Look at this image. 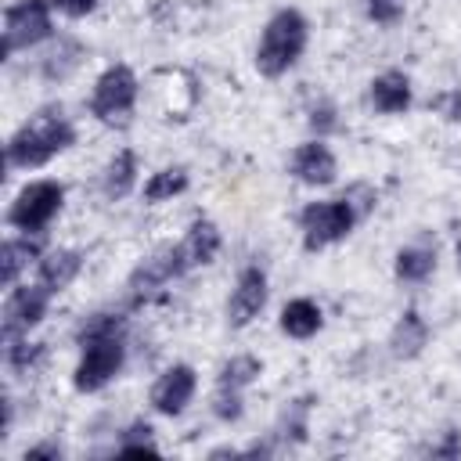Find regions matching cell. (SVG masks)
Wrapping results in <instances>:
<instances>
[{
  "instance_id": "cell-1",
  "label": "cell",
  "mask_w": 461,
  "mask_h": 461,
  "mask_svg": "<svg viewBox=\"0 0 461 461\" xmlns=\"http://www.w3.org/2000/svg\"><path fill=\"white\" fill-rule=\"evenodd\" d=\"M72 140H76V133H72V122L65 119L61 104H50V108H40L36 115H29L14 130V137L7 140V162L22 166V169H32V166L50 162Z\"/></svg>"
},
{
  "instance_id": "cell-2",
  "label": "cell",
  "mask_w": 461,
  "mask_h": 461,
  "mask_svg": "<svg viewBox=\"0 0 461 461\" xmlns=\"http://www.w3.org/2000/svg\"><path fill=\"white\" fill-rule=\"evenodd\" d=\"M303 47H306V18H303L299 11H292V7H285V11H277V14L267 22V29H263V36H259L256 68L274 79V76L288 72V68L299 61Z\"/></svg>"
},
{
  "instance_id": "cell-3",
  "label": "cell",
  "mask_w": 461,
  "mask_h": 461,
  "mask_svg": "<svg viewBox=\"0 0 461 461\" xmlns=\"http://www.w3.org/2000/svg\"><path fill=\"white\" fill-rule=\"evenodd\" d=\"M357 216H360V212H357V205H353L346 194L335 198V202H310V205L303 209V216H299L306 252H317V249H324V245H331V241H342V238L353 230Z\"/></svg>"
},
{
  "instance_id": "cell-4",
  "label": "cell",
  "mask_w": 461,
  "mask_h": 461,
  "mask_svg": "<svg viewBox=\"0 0 461 461\" xmlns=\"http://www.w3.org/2000/svg\"><path fill=\"white\" fill-rule=\"evenodd\" d=\"M61 202H65L61 184H54V180H36V184L22 187V194L11 202L7 223L18 227V230H25V234H40V230L58 216Z\"/></svg>"
},
{
  "instance_id": "cell-5",
  "label": "cell",
  "mask_w": 461,
  "mask_h": 461,
  "mask_svg": "<svg viewBox=\"0 0 461 461\" xmlns=\"http://www.w3.org/2000/svg\"><path fill=\"white\" fill-rule=\"evenodd\" d=\"M50 36V0H18L4 11V58Z\"/></svg>"
},
{
  "instance_id": "cell-6",
  "label": "cell",
  "mask_w": 461,
  "mask_h": 461,
  "mask_svg": "<svg viewBox=\"0 0 461 461\" xmlns=\"http://www.w3.org/2000/svg\"><path fill=\"white\" fill-rule=\"evenodd\" d=\"M122 357H126L122 335H101V339L83 342V360L76 367V389L79 393H94L104 382H112L119 375V367H122Z\"/></svg>"
},
{
  "instance_id": "cell-7",
  "label": "cell",
  "mask_w": 461,
  "mask_h": 461,
  "mask_svg": "<svg viewBox=\"0 0 461 461\" xmlns=\"http://www.w3.org/2000/svg\"><path fill=\"white\" fill-rule=\"evenodd\" d=\"M133 101H137V76L126 65H112V68L101 72V79L94 86L90 112L101 122H115L133 108Z\"/></svg>"
},
{
  "instance_id": "cell-8",
  "label": "cell",
  "mask_w": 461,
  "mask_h": 461,
  "mask_svg": "<svg viewBox=\"0 0 461 461\" xmlns=\"http://www.w3.org/2000/svg\"><path fill=\"white\" fill-rule=\"evenodd\" d=\"M50 295L54 292L43 288L40 281L36 285H25V288H14L7 295V303H4V346L14 342V339H22L32 324H40V317L47 313V299Z\"/></svg>"
},
{
  "instance_id": "cell-9",
  "label": "cell",
  "mask_w": 461,
  "mask_h": 461,
  "mask_svg": "<svg viewBox=\"0 0 461 461\" xmlns=\"http://www.w3.org/2000/svg\"><path fill=\"white\" fill-rule=\"evenodd\" d=\"M184 270H187V263H184V256H180V245H158V249L130 274V288H133L137 299H144L151 288H158V285L180 277Z\"/></svg>"
},
{
  "instance_id": "cell-10",
  "label": "cell",
  "mask_w": 461,
  "mask_h": 461,
  "mask_svg": "<svg viewBox=\"0 0 461 461\" xmlns=\"http://www.w3.org/2000/svg\"><path fill=\"white\" fill-rule=\"evenodd\" d=\"M267 306V274L259 267H245L234 281L230 303H227V321L230 328H245L252 317H259V310Z\"/></svg>"
},
{
  "instance_id": "cell-11",
  "label": "cell",
  "mask_w": 461,
  "mask_h": 461,
  "mask_svg": "<svg viewBox=\"0 0 461 461\" xmlns=\"http://www.w3.org/2000/svg\"><path fill=\"white\" fill-rule=\"evenodd\" d=\"M194 385H198V382H194V367L173 364V367L162 371L158 382L151 385V407H155L158 414H180V411L191 403Z\"/></svg>"
},
{
  "instance_id": "cell-12",
  "label": "cell",
  "mask_w": 461,
  "mask_h": 461,
  "mask_svg": "<svg viewBox=\"0 0 461 461\" xmlns=\"http://www.w3.org/2000/svg\"><path fill=\"white\" fill-rule=\"evenodd\" d=\"M292 173H295L303 184L324 187V184H331V180H335L339 166H335L331 148L317 137V140H306V144H299V148H295V155H292Z\"/></svg>"
},
{
  "instance_id": "cell-13",
  "label": "cell",
  "mask_w": 461,
  "mask_h": 461,
  "mask_svg": "<svg viewBox=\"0 0 461 461\" xmlns=\"http://www.w3.org/2000/svg\"><path fill=\"white\" fill-rule=\"evenodd\" d=\"M216 252H220V230H216V223L194 220L187 227V234H184V241H180V256H184L187 270L191 267H202V263H212Z\"/></svg>"
},
{
  "instance_id": "cell-14",
  "label": "cell",
  "mask_w": 461,
  "mask_h": 461,
  "mask_svg": "<svg viewBox=\"0 0 461 461\" xmlns=\"http://www.w3.org/2000/svg\"><path fill=\"white\" fill-rule=\"evenodd\" d=\"M425 342H429V324H425V317H421L418 310H407V313L396 321L393 335H389L393 357L411 360V357H418V353L425 349Z\"/></svg>"
},
{
  "instance_id": "cell-15",
  "label": "cell",
  "mask_w": 461,
  "mask_h": 461,
  "mask_svg": "<svg viewBox=\"0 0 461 461\" xmlns=\"http://www.w3.org/2000/svg\"><path fill=\"white\" fill-rule=\"evenodd\" d=\"M79 267H83V256H79L76 249H54V252H47V256L40 259L36 281H40L43 288H50V292H61L65 285H72V277L79 274Z\"/></svg>"
},
{
  "instance_id": "cell-16",
  "label": "cell",
  "mask_w": 461,
  "mask_h": 461,
  "mask_svg": "<svg viewBox=\"0 0 461 461\" xmlns=\"http://www.w3.org/2000/svg\"><path fill=\"white\" fill-rule=\"evenodd\" d=\"M371 104L385 115H396L411 104V83L403 72H382L375 83H371Z\"/></svg>"
},
{
  "instance_id": "cell-17",
  "label": "cell",
  "mask_w": 461,
  "mask_h": 461,
  "mask_svg": "<svg viewBox=\"0 0 461 461\" xmlns=\"http://www.w3.org/2000/svg\"><path fill=\"white\" fill-rule=\"evenodd\" d=\"M321 324H324V317H321V306L313 299H292L281 310V331L292 339H310L321 331Z\"/></svg>"
},
{
  "instance_id": "cell-18",
  "label": "cell",
  "mask_w": 461,
  "mask_h": 461,
  "mask_svg": "<svg viewBox=\"0 0 461 461\" xmlns=\"http://www.w3.org/2000/svg\"><path fill=\"white\" fill-rule=\"evenodd\" d=\"M137 180V155L130 148H122L108 166H104V180H101V191L108 198H126L130 187Z\"/></svg>"
},
{
  "instance_id": "cell-19",
  "label": "cell",
  "mask_w": 461,
  "mask_h": 461,
  "mask_svg": "<svg viewBox=\"0 0 461 461\" xmlns=\"http://www.w3.org/2000/svg\"><path fill=\"white\" fill-rule=\"evenodd\" d=\"M36 256H40V241H29V238H22V241H4V249H0V281L11 288V285L18 281V274H22Z\"/></svg>"
},
{
  "instance_id": "cell-20",
  "label": "cell",
  "mask_w": 461,
  "mask_h": 461,
  "mask_svg": "<svg viewBox=\"0 0 461 461\" xmlns=\"http://www.w3.org/2000/svg\"><path fill=\"white\" fill-rule=\"evenodd\" d=\"M436 270V249L429 245H407L396 252V277L400 281H425Z\"/></svg>"
},
{
  "instance_id": "cell-21",
  "label": "cell",
  "mask_w": 461,
  "mask_h": 461,
  "mask_svg": "<svg viewBox=\"0 0 461 461\" xmlns=\"http://www.w3.org/2000/svg\"><path fill=\"white\" fill-rule=\"evenodd\" d=\"M259 371H263V364H259L256 357L241 353V357H230V360L220 367L216 385H227V389H245V385H252V382L259 378Z\"/></svg>"
},
{
  "instance_id": "cell-22",
  "label": "cell",
  "mask_w": 461,
  "mask_h": 461,
  "mask_svg": "<svg viewBox=\"0 0 461 461\" xmlns=\"http://www.w3.org/2000/svg\"><path fill=\"white\" fill-rule=\"evenodd\" d=\"M310 403H313V396H299V400L288 403V411L281 414V425H277V436H281V439H292V443H303V439H306Z\"/></svg>"
},
{
  "instance_id": "cell-23",
  "label": "cell",
  "mask_w": 461,
  "mask_h": 461,
  "mask_svg": "<svg viewBox=\"0 0 461 461\" xmlns=\"http://www.w3.org/2000/svg\"><path fill=\"white\" fill-rule=\"evenodd\" d=\"M187 187V173L176 166V169H162V173H155L148 184H144V198L148 202H166V198H173V194H180Z\"/></svg>"
},
{
  "instance_id": "cell-24",
  "label": "cell",
  "mask_w": 461,
  "mask_h": 461,
  "mask_svg": "<svg viewBox=\"0 0 461 461\" xmlns=\"http://www.w3.org/2000/svg\"><path fill=\"white\" fill-rule=\"evenodd\" d=\"M40 357H43V342H25V339L7 342V364H11L18 375H29Z\"/></svg>"
},
{
  "instance_id": "cell-25",
  "label": "cell",
  "mask_w": 461,
  "mask_h": 461,
  "mask_svg": "<svg viewBox=\"0 0 461 461\" xmlns=\"http://www.w3.org/2000/svg\"><path fill=\"white\" fill-rule=\"evenodd\" d=\"M119 331H122V317H119V313H94V317L79 328V335H76V339H79V346H83V342H90V339L119 335Z\"/></svg>"
},
{
  "instance_id": "cell-26",
  "label": "cell",
  "mask_w": 461,
  "mask_h": 461,
  "mask_svg": "<svg viewBox=\"0 0 461 461\" xmlns=\"http://www.w3.org/2000/svg\"><path fill=\"white\" fill-rule=\"evenodd\" d=\"M212 411L216 418L223 421H238L241 418V389H227V385H216V396H212Z\"/></svg>"
},
{
  "instance_id": "cell-27",
  "label": "cell",
  "mask_w": 461,
  "mask_h": 461,
  "mask_svg": "<svg viewBox=\"0 0 461 461\" xmlns=\"http://www.w3.org/2000/svg\"><path fill=\"white\" fill-rule=\"evenodd\" d=\"M364 7H367V18L378 25H393L403 14V0H364Z\"/></svg>"
},
{
  "instance_id": "cell-28",
  "label": "cell",
  "mask_w": 461,
  "mask_h": 461,
  "mask_svg": "<svg viewBox=\"0 0 461 461\" xmlns=\"http://www.w3.org/2000/svg\"><path fill=\"white\" fill-rule=\"evenodd\" d=\"M429 108L439 112V115L450 119V122H461V90H443V94L429 97Z\"/></svg>"
},
{
  "instance_id": "cell-29",
  "label": "cell",
  "mask_w": 461,
  "mask_h": 461,
  "mask_svg": "<svg viewBox=\"0 0 461 461\" xmlns=\"http://www.w3.org/2000/svg\"><path fill=\"white\" fill-rule=\"evenodd\" d=\"M310 130H313L317 137L331 133V130H335V108H331V104H317V108L310 112Z\"/></svg>"
},
{
  "instance_id": "cell-30",
  "label": "cell",
  "mask_w": 461,
  "mask_h": 461,
  "mask_svg": "<svg viewBox=\"0 0 461 461\" xmlns=\"http://www.w3.org/2000/svg\"><path fill=\"white\" fill-rule=\"evenodd\" d=\"M429 454H432V457H457V454H461V432L447 429L443 439H439L436 447H429Z\"/></svg>"
},
{
  "instance_id": "cell-31",
  "label": "cell",
  "mask_w": 461,
  "mask_h": 461,
  "mask_svg": "<svg viewBox=\"0 0 461 461\" xmlns=\"http://www.w3.org/2000/svg\"><path fill=\"white\" fill-rule=\"evenodd\" d=\"M94 4H97V0H54V7L65 11L68 18H83V14H90Z\"/></svg>"
},
{
  "instance_id": "cell-32",
  "label": "cell",
  "mask_w": 461,
  "mask_h": 461,
  "mask_svg": "<svg viewBox=\"0 0 461 461\" xmlns=\"http://www.w3.org/2000/svg\"><path fill=\"white\" fill-rule=\"evenodd\" d=\"M140 454H158V447L148 439V443H122L119 447V457H140Z\"/></svg>"
},
{
  "instance_id": "cell-33",
  "label": "cell",
  "mask_w": 461,
  "mask_h": 461,
  "mask_svg": "<svg viewBox=\"0 0 461 461\" xmlns=\"http://www.w3.org/2000/svg\"><path fill=\"white\" fill-rule=\"evenodd\" d=\"M29 457H61V447H54V443H40V447L25 450V461H29Z\"/></svg>"
},
{
  "instance_id": "cell-34",
  "label": "cell",
  "mask_w": 461,
  "mask_h": 461,
  "mask_svg": "<svg viewBox=\"0 0 461 461\" xmlns=\"http://www.w3.org/2000/svg\"><path fill=\"white\" fill-rule=\"evenodd\" d=\"M457 267H461V241H457Z\"/></svg>"
}]
</instances>
